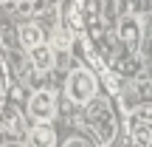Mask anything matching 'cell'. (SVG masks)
Returning a JSON list of instances; mask_svg holds the SVG:
<instances>
[{"label": "cell", "mask_w": 152, "mask_h": 147, "mask_svg": "<svg viewBox=\"0 0 152 147\" xmlns=\"http://www.w3.org/2000/svg\"><path fill=\"white\" fill-rule=\"evenodd\" d=\"M65 99L73 108H87L93 99H99V76L90 65H76L65 76Z\"/></svg>", "instance_id": "1"}, {"label": "cell", "mask_w": 152, "mask_h": 147, "mask_svg": "<svg viewBox=\"0 0 152 147\" xmlns=\"http://www.w3.org/2000/svg\"><path fill=\"white\" fill-rule=\"evenodd\" d=\"M82 122L96 136L99 144H110L115 139V119L110 113V105L104 99H93L87 108H82Z\"/></svg>", "instance_id": "2"}, {"label": "cell", "mask_w": 152, "mask_h": 147, "mask_svg": "<svg viewBox=\"0 0 152 147\" xmlns=\"http://www.w3.org/2000/svg\"><path fill=\"white\" fill-rule=\"evenodd\" d=\"M59 113V96L54 88H42V91H31L26 99V116L31 125H48Z\"/></svg>", "instance_id": "3"}, {"label": "cell", "mask_w": 152, "mask_h": 147, "mask_svg": "<svg viewBox=\"0 0 152 147\" xmlns=\"http://www.w3.org/2000/svg\"><path fill=\"white\" fill-rule=\"evenodd\" d=\"M28 130L31 127L26 125V113L17 105L6 102L3 113H0V142H26Z\"/></svg>", "instance_id": "4"}, {"label": "cell", "mask_w": 152, "mask_h": 147, "mask_svg": "<svg viewBox=\"0 0 152 147\" xmlns=\"http://www.w3.org/2000/svg\"><path fill=\"white\" fill-rule=\"evenodd\" d=\"M17 40H20V48L28 54V51H34V48L48 43V28H45V23L39 17L23 20V23H17Z\"/></svg>", "instance_id": "5"}, {"label": "cell", "mask_w": 152, "mask_h": 147, "mask_svg": "<svg viewBox=\"0 0 152 147\" xmlns=\"http://www.w3.org/2000/svg\"><path fill=\"white\" fill-rule=\"evenodd\" d=\"M115 37H118V43L124 45L127 51L135 54L138 45H141V37H144L141 14H124V17H118V23H115Z\"/></svg>", "instance_id": "6"}, {"label": "cell", "mask_w": 152, "mask_h": 147, "mask_svg": "<svg viewBox=\"0 0 152 147\" xmlns=\"http://www.w3.org/2000/svg\"><path fill=\"white\" fill-rule=\"evenodd\" d=\"M28 62H31V68H34L37 74H51V71H56V48H54L51 43L39 45V48L28 51Z\"/></svg>", "instance_id": "7"}, {"label": "cell", "mask_w": 152, "mask_h": 147, "mask_svg": "<svg viewBox=\"0 0 152 147\" xmlns=\"http://www.w3.org/2000/svg\"><path fill=\"white\" fill-rule=\"evenodd\" d=\"M26 142H28V147H56L59 144V130H56L54 122H48V125H31Z\"/></svg>", "instance_id": "8"}, {"label": "cell", "mask_w": 152, "mask_h": 147, "mask_svg": "<svg viewBox=\"0 0 152 147\" xmlns=\"http://www.w3.org/2000/svg\"><path fill=\"white\" fill-rule=\"evenodd\" d=\"M48 43L54 45L56 51H73V45H76V34L59 20L56 26L48 28Z\"/></svg>", "instance_id": "9"}, {"label": "cell", "mask_w": 152, "mask_h": 147, "mask_svg": "<svg viewBox=\"0 0 152 147\" xmlns=\"http://www.w3.org/2000/svg\"><path fill=\"white\" fill-rule=\"evenodd\" d=\"M130 136H132V144L147 147V144L152 142V125L138 122V119H130Z\"/></svg>", "instance_id": "10"}, {"label": "cell", "mask_w": 152, "mask_h": 147, "mask_svg": "<svg viewBox=\"0 0 152 147\" xmlns=\"http://www.w3.org/2000/svg\"><path fill=\"white\" fill-rule=\"evenodd\" d=\"M59 147H96V139H90L82 130H73V133H68V136L62 139Z\"/></svg>", "instance_id": "11"}, {"label": "cell", "mask_w": 152, "mask_h": 147, "mask_svg": "<svg viewBox=\"0 0 152 147\" xmlns=\"http://www.w3.org/2000/svg\"><path fill=\"white\" fill-rule=\"evenodd\" d=\"M6 96H9V68L0 60V105H6Z\"/></svg>", "instance_id": "12"}, {"label": "cell", "mask_w": 152, "mask_h": 147, "mask_svg": "<svg viewBox=\"0 0 152 147\" xmlns=\"http://www.w3.org/2000/svg\"><path fill=\"white\" fill-rule=\"evenodd\" d=\"M130 119H138V122H147V125H152V105H138V108L130 113Z\"/></svg>", "instance_id": "13"}, {"label": "cell", "mask_w": 152, "mask_h": 147, "mask_svg": "<svg viewBox=\"0 0 152 147\" xmlns=\"http://www.w3.org/2000/svg\"><path fill=\"white\" fill-rule=\"evenodd\" d=\"M0 147H28V142H0Z\"/></svg>", "instance_id": "14"}, {"label": "cell", "mask_w": 152, "mask_h": 147, "mask_svg": "<svg viewBox=\"0 0 152 147\" xmlns=\"http://www.w3.org/2000/svg\"><path fill=\"white\" fill-rule=\"evenodd\" d=\"M130 147H138V144H130Z\"/></svg>", "instance_id": "15"}]
</instances>
